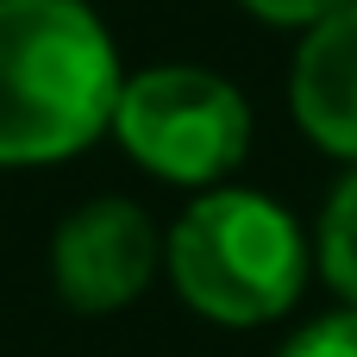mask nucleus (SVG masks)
I'll use <instances>...</instances> for the list:
<instances>
[{"label": "nucleus", "mask_w": 357, "mask_h": 357, "mask_svg": "<svg viewBox=\"0 0 357 357\" xmlns=\"http://www.w3.org/2000/svg\"><path fill=\"white\" fill-rule=\"evenodd\" d=\"M119 88V56L82 0H0V163L82 151Z\"/></svg>", "instance_id": "1"}, {"label": "nucleus", "mask_w": 357, "mask_h": 357, "mask_svg": "<svg viewBox=\"0 0 357 357\" xmlns=\"http://www.w3.org/2000/svg\"><path fill=\"white\" fill-rule=\"evenodd\" d=\"M169 270H176V289L207 320L257 326L301 295L307 251L295 220L276 201L226 188L182 213V226L169 232Z\"/></svg>", "instance_id": "2"}, {"label": "nucleus", "mask_w": 357, "mask_h": 357, "mask_svg": "<svg viewBox=\"0 0 357 357\" xmlns=\"http://www.w3.org/2000/svg\"><path fill=\"white\" fill-rule=\"evenodd\" d=\"M113 126L126 151L169 182H213L251 144V113L238 88L207 69H151L126 82Z\"/></svg>", "instance_id": "3"}, {"label": "nucleus", "mask_w": 357, "mask_h": 357, "mask_svg": "<svg viewBox=\"0 0 357 357\" xmlns=\"http://www.w3.org/2000/svg\"><path fill=\"white\" fill-rule=\"evenodd\" d=\"M50 264H56V289H63L69 307L107 314V307H126L151 282L157 232L132 201H94V207L63 220Z\"/></svg>", "instance_id": "4"}, {"label": "nucleus", "mask_w": 357, "mask_h": 357, "mask_svg": "<svg viewBox=\"0 0 357 357\" xmlns=\"http://www.w3.org/2000/svg\"><path fill=\"white\" fill-rule=\"evenodd\" d=\"M295 119L314 144L357 157V0L326 13L295 56Z\"/></svg>", "instance_id": "5"}, {"label": "nucleus", "mask_w": 357, "mask_h": 357, "mask_svg": "<svg viewBox=\"0 0 357 357\" xmlns=\"http://www.w3.org/2000/svg\"><path fill=\"white\" fill-rule=\"evenodd\" d=\"M320 264H326L333 289L357 301V176L333 195V207H326V226H320Z\"/></svg>", "instance_id": "6"}, {"label": "nucleus", "mask_w": 357, "mask_h": 357, "mask_svg": "<svg viewBox=\"0 0 357 357\" xmlns=\"http://www.w3.org/2000/svg\"><path fill=\"white\" fill-rule=\"evenodd\" d=\"M282 357H357V314H333V320L307 326Z\"/></svg>", "instance_id": "7"}, {"label": "nucleus", "mask_w": 357, "mask_h": 357, "mask_svg": "<svg viewBox=\"0 0 357 357\" xmlns=\"http://www.w3.org/2000/svg\"><path fill=\"white\" fill-rule=\"evenodd\" d=\"M238 6H251V13L270 19V25H320L326 13H339V6H351V0H238Z\"/></svg>", "instance_id": "8"}]
</instances>
